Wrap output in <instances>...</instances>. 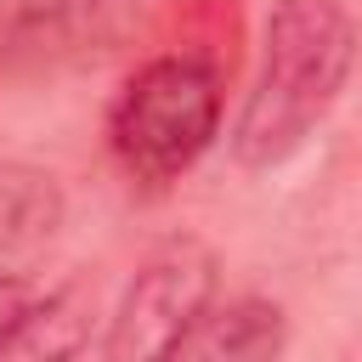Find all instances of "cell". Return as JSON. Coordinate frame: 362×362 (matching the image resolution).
<instances>
[{"instance_id": "cell-1", "label": "cell", "mask_w": 362, "mask_h": 362, "mask_svg": "<svg viewBox=\"0 0 362 362\" xmlns=\"http://www.w3.org/2000/svg\"><path fill=\"white\" fill-rule=\"evenodd\" d=\"M356 68V23L345 0H272L260 74L232 124V153L249 170H272L305 147Z\"/></svg>"}, {"instance_id": "cell-2", "label": "cell", "mask_w": 362, "mask_h": 362, "mask_svg": "<svg viewBox=\"0 0 362 362\" xmlns=\"http://www.w3.org/2000/svg\"><path fill=\"white\" fill-rule=\"evenodd\" d=\"M215 130L221 74L192 51H164L141 62L107 107V147L136 181H175L204 158Z\"/></svg>"}, {"instance_id": "cell-3", "label": "cell", "mask_w": 362, "mask_h": 362, "mask_svg": "<svg viewBox=\"0 0 362 362\" xmlns=\"http://www.w3.org/2000/svg\"><path fill=\"white\" fill-rule=\"evenodd\" d=\"M215 283H221V260L204 238L158 243L119 294V311L102 339V362H187L192 334L215 305Z\"/></svg>"}, {"instance_id": "cell-4", "label": "cell", "mask_w": 362, "mask_h": 362, "mask_svg": "<svg viewBox=\"0 0 362 362\" xmlns=\"http://www.w3.org/2000/svg\"><path fill=\"white\" fill-rule=\"evenodd\" d=\"M147 0H17L23 57H90L141 28Z\"/></svg>"}, {"instance_id": "cell-5", "label": "cell", "mask_w": 362, "mask_h": 362, "mask_svg": "<svg viewBox=\"0 0 362 362\" xmlns=\"http://www.w3.org/2000/svg\"><path fill=\"white\" fill-rule=\"evenodd\" d=\"M283 339H288L283 305H272L260 294H243V300L209 305V317L198 322L187 356L192 362H277Z\"/></svg>"}, {"instance_id": "cell-6", "label": "cell", "mask_w": 362, "mask_h": 362, "mask_svg": "<svg viewBox=\"0 0 362 362\" xmlns=\"http://www.w3.org/2000/svg\"><path fill=\"white\" fill-rule=\"evenodd\" d=\"M85 345H90V294L57 288V294L34 300V311L23 317V328L11 334L0 362H79Z\"/></svg>"}, {"instance_id": "cell-7", "label": "cell", "mask_w": 362, "mask_h": 362, "mask_svg": "<svg viewBox=\"0 0 362 362\" xmlns=\"http://www.w3.org/2000/svg\"><path fill=\"white\" fill-rule=\"evenodd\" d=\"M34 300H40V288H34L28 277H11V272H0V351L11 345V334L23 328V317L34 311Z\"/></svg>"}]
</instances>
